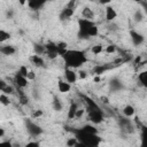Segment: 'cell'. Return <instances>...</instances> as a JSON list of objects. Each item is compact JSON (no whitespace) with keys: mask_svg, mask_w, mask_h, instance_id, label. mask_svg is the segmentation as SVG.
Instances as JSON below:
<instances>
[{"mask_svg":"<svg viewBox=\"0 0 147 147\" xmlns=\"http://www.w3.org/2000/svg\"><path fill=\"white\" fill-rule=\"evenodd\" d=\"M1 92H3V93H6V94H11V93H14V88H13V86H10V85H7L5 88H2L1 90Z\"/></svg>","mask_w":147,"mask_h":147,"instance_id":"obj_35","label":"cell"},{"mask_svg":"<svg viewBox=\"0 0 147 147\" xmlns=\"http://www.w3.org/2000/svg\"><path fill=\"white\" fill-rule=\"evenodd\" d=\"M57 90H59V92H61V93H68V92L71 90V84H70L69 82H67L65 79H64V80L60 79V80L57 82Z\"/></svg>","mask_w":147,"mask_h":147,"instance_id":"obj_16","label":"cell"},{"mask_svg":"<svg viewBox=\"0 0 147 147\" xmlns=\"http://www.w3.org/2000/svg\"><path fill=\"white\" fill-rule=\"evenodd\" d=\"M34 78H36V75H34V72L29 70V74H28V79H29V80H33Z\"/></svg>","mask_w":147,"mask_h":147,"instance_id":"obj_40","label":"cell"},{"mask_svg":"<svg viewBox=\"0 0 147 147\" xmlns=\"http://www.w3.org/2000/svg\"><path fill=\"white\" fill-rule=\"evenodd\" d=\"M113 0H99V2L101 3V5H105V6H107V5H109L110 2H111Z\"/></svg>","mask_w":147,"mask_h":147,"instance_id":"obj_41","label":"cell"},{"mask_svg":"<svg viewBox=\"0 0 147 147\" xmlns=\"http://www.w3.org/2000/svg\"><path fill=\"white\" fill-rule=\"evenodd\" d=\"M109 88L113 92H117V91L123 90L124 88V85L121 82V79H118V78H111L110 82H109Z\"/></svg>","mask_w":147,"mask_h":147,"instance_id":"obj_14","label":"cell"},{"mask_svg":"<svg viewBox=\"0 0 147 147\" xmlns=\"http://www.w3.org/2000/svg\"><path fill=\"white\" fill-rule=\"evenodd\" d=\"M133 20H134L136 22H138V23H139V22H141V21L144 20V14H142V11H141V10H139V9H138V10H136V11H134V14H133Z\"/></svg>","mask_w":147,"mask_h":147,"instance_id":"obj_32","label":"cell"},{"mask_svg":"<svg viewBox=\"0 0 147 147\" xmlns=\"http://www.w3.org/2000/svg\"><path fill=\"white\" fill-rule=\"evenodd\" d=\"M52 106H53V109H54L55 111H61V110H62V107H63L61 100H60L59 98H56V96H54L53 102H52Z\"/></svg>","mask_w":147,"mask_h":147,"instance_id":"obj_24","label":"cell"},{"mask_svg":"<svg viewBox=\"0 0 147 147\" xmlns=\"http://www.w3.org/2000/svg\"><path fill=\"white\" fill-rule=\"evenodd\" d=\"M45 55L49 60H55L59 56L57 53V44L53 41H48L45 44Z\"/></svg>","mask_w":147,"mask_h":147,"instance_id":"obj_7","label":"cell"},{"mask_svg":"<svg viewBox=\"0 0 147 147\" xmlns=\"http://www.w3.org/2000/svg\"><path fill=\"white\" fill-rule=\"evenodd\" d=\"M5 136V129H0V138H3Z\"/></svg>","mask_w":147,"mask_h":147,"instance_id":"obj_46","label":"cell"},{"mask_svg":"<svg viewBox=\"0 0 147 147\" xmlns=\"http://www.w3.org/2000/svg\"><path fill=\"white\" fill-rule=\"evenodd\" d=\"M17 72H20L21 75H23V76H25V77H28V74H29V69H28V67L26 65H24V64H22L20 68H18V70H17Z\"/></svg>","mask_w":147,"mask_h":147,"instance_id":"obj_33","label":"cell"},{"mask_svg":"<svg viewBox=\"0 0 147 147\" xmlns=\"http://www.w3.org/2000/svg\"><path fill=\"white\" fill-rule=\"evenodd\" d=\"M84 113H85V109H83V108H78L77 114H76V118H80V117L84 115Z\"/></svg>","mask_w":147,"mask_h":147,"instance_id":"obj_39","label":"cell"},{"mask_svg":"<svg viewBox=\"0 0 147 147\" xmlns=\"http://www.w3.org/2000/svg\"><path fill=\"white\" fill-rule=\"evenodd\" d=\"M74 136L78 139L80 146H86V147H98L101 144V138L98 133H91L87 131H84L82 127L75 129Z\"/></svg>","mask_w":147,"mask_h":147,"instance_id":"obj_3","label":"cell"},{"mask_svg":"<svg viewBox=\"0 0 147 147\" xmlns=\"http://www.w3.org/2000/svg\"><path fill=\"white\" fill-rule=\"evenodd\" d=\"M46 2L47 0H28V7L31 10H39L45 6Z\"/></svg>","mask_w":147,"mask_h":147,"instance_id":"obj_13","label":"cell"},{"mask_svg":"<svg viewBox=\"0 0 147 147\" xmlns=\"http://www.w3.org/2000/svg\"><path fill=\"white\" fill-rule=\"evenodd\" d=\"M42 114H44V113H42V110H41V109H38V110H36V111L32 114V118H33V119L39 118V117H41V116H42Z\"/></svg>","mask_w":147,"mask_h":147,"instance_id":"obj_36","label":"cell"},{"mask_svg":"<svg viewBox=\"0 0 147 147\" xmlns=\"http://www.w3.org/2000/svg\"><path fill=\"white\" fill-rule=\"evenodd\" d=\"M138 82L140 83L141 86L147 88V70H144L138 74Z\"/></svg>","mask_w":147,"mask_h":147,"instance_id":"obj_21","label":"cell"},{"mask_svg":"<svg viewBox=\"0 0 147 147\" xmlns=\"http://www.w3.org/2000/svg\"><path fill=\"white\" fill-rule=\"evenodd\" d=\"M87 77V71L85 70H79L78 71V78L79 79H85Z\"/></svg>","mask_w":147,"mask_h":147,"instance_id":"obj_37","label":"cell"},{"mask_svg":"<svg viewBox=\"0 0 147 147\" xmlns=\"http://www.w3.org/2000/svg\"><path fill=\"white\" fill-rule=\"evenodd\" d=\"M118 124H119V126H121V129L123 131H125L127 133L134 132V126H133L132 122L129 119V117H125V116L124 117H121L118 119Z\"/></svg>","mask_w":147,"mask_h":147,"instance_id":"obj_8","label":"cell"},{"mask_svg":"<svg viewBox=\"0 0 147 147\" xmlns=\"http://www.w3.org/2000/svg\"><path fill=\"white\" fill-rule=\"evenodd\" d=\"M17 1H18V3H20V5H22V6L28 5V0H17Z\"/></svg>","mask_w":147,"mask_h":147,"instance_id":"obj_44","label":"cell"},{"mask_svg":"<svg viewBox=\"0 0 147 147\" xmlns=\"http://www.w3.org/2000/svg\"><path fill=\"white\" fill-rule=\"evenodd\" d=\"M82 129L84 131H87V132H91V133H98V129L95 127V124H86L84 126H82Z\"/></svg>","mask_w":147,"mask_h":147,"instance_id":"obj_29","label":"cell"},{"mask_svg":"<svg viewBox=\"0 0 147 147\" xmlns=\"http://www.w3.org/2000/svg\"><path fill=\"white\" fill-rule=\"evenodd\" d=\"M30 62L34 65V67H37V68H42L44 65H45V61H44V57L41 56V55H38V54H33V55H31L30 56Z\"/></svg>","mask_w":147,"mask_h":147,"instance_id":"obj_15","label":"cell"},{"mask_svg":"<svg viewBox=\"0 0 147 147\" xmlns=\"http://www.w3.org/2000/svg\"><path fill=\"white\" fill-rule=\"evenodd\" d=\"M2 1H3V0H2Z\"/></svg>","mask_w":147,"mask_h":147,"instance_id":"obj_49","label":"cell"},{"mask_svg":"<svg viewBox=\"0 0 147 147\" xmlns=\"http://www.w3.org/2000/svg\"><path fill=\"white\" fill-rule=\"evenodd\" d=\"M91 52H92V54H94V55H99V54H101L102 52H105V48H103V46H102L101 44H96V45L92 46Z\"/></svg>","mask_w":147,"mask_h":147,"instance_id":"obj_26","label":"cell"},{"mask_svg":"<svg viewBox=\"0 0 147 147\" xmlns=\"http://www.w3.org/2000/svg\"><path fill=\"white\" fill-rule=\"evenodd\" d=\"M82 16H83V18L93 20V18H94V13L92 11V9H91V8L85 7V8L82 10Z\"/></svg>","mask_w":147,"mask_h":147,"instance_id":"obj_23","label":"cell"},{"mask_svg":"<svg viewBox=\"0 0 147 147\" xmlns=\"http://www.w3.org/2000/svg\"><path fill=\"white\" fill-rule=\"evenodd\" d=\"M88 109V119L92 122V124H100L103 122L105 119V116H103V113L102 110L99 108V106L96 107H91V108H87Z\"/></svg>","mask_w":147,"mask_h":147,"instance_id":"obj_5","label":"cell"},{"mask_svg":"<svg viewBox=\"0 0 147 147\" xmlns=\"http://www.w3.org/2000/svg\"><path fill=\"white\" fill-rule=\"evenodd\" d=\"M115 52H116V46L115 45H108L105 48V53H107V54H113Z\"/></svg>","mask_w":147,"mask_h":147,"instance_id":"obj_34","label":"cell"},{"mask_svg":"<svg viewBox=\"0 0 147 147\" xmlns=\"http://www.w3.org/2000/svg\"><path fill=\"white\" fill-rule=\"evenodd\" d=\"M144 1H146V0H144Z\"/></svg>","mask_w":147,"mask_h":147,"instance_id":"obj_48","label":"cell"},{"mask_svg":"<svg viewBox=\"0 0 147 147\" xmlns=\"http://www.w3.org/2000/svg\"><path fill=\"white\" fill-rule=\"evenodd\" d=\"M25 127H26L28 133H29L31 137H33V138H37V137H39V136L42 133L41 126L38 125L37 123H34V122L31 121V119H26V121H25Z\"/></svg>","mask_w":147,"mask_h":147,"instance_id":"obj_6","label":"cell"},{"mask_svg":"<svg viewBox=\"0 0 147 147\" xmlns=\"http://www.w3.org/2000/svg\"><path fill=\"white\" fill-rule=\"evenodd\" d=\"M76 7H77V0H69V2L60 11V15H59L60 21H68V20H70L74 16V14H75Z\"/></svg>","mask_w":147,"mask_h":147,"instance_id":"obj_4","label":"cell"},{"mask_svg":"<svg viewBox=\"0 0 147 147\" xmlns=\"http://www.w3.org/2000/svg\"><path fill=\"white\" fill-rule=\"evenodd\" d=\"M65 68L70 69H79L87 62V55L84 51L80 49H68V52L62 56Z\"/></svg>","mask_w":147,"mask_h":147,"instance_id":"obj_1","label":"cell"},{"mask_svg":"<svg viewBox=\"0 0 147 147\" xmlns=\"http://www.w3.org/2000/svg\"><path fill=\"white\" fill-rule=\"evenodd\" d=\"M64 79L67 82H69L70 84H75L78 79V72H76L75 69L65 68L64 69Z\"/></svg>","mask_w":147,"mask_h":147,"instance_id":"obj_11","label":"cell"},{"mask_svg":"<svg viewBox=\"0 0 147 147\" xmlns=\"http://www.w3.org/2000/svg\"><path fill=\"white\" fill-rule=\"evenodd\" d=\"M13 80H14V84L16 85L17 88H25V87H28V85H29V79H28V77L21 75L20 72H16V74H15Z\"/></svg>","mask_w":147,"mask_h":147,"instance_id":"obj_9","label":"cell"},{"mask_svg":"<svg viewBox=\"0 0 147 147\" xmlns=\"http://www.w3.org/2000/svg\"><path fill=\"white\" fill-rule=\"evenodd\" d=\"M40 144L38 141H31V142H28L26 146H39Z\"/></svg>","mask_w":147,"mask_h":147,"instance_id":"obj_43","label":"cell"},{"mask_svg":"<svg viewBox=\"0 0 147 147\" xmlns=\"http://www.w3.org/2000/svg\"><path fill=\"white\" fill-rule=\"evenodd\" d=\"M67 146H69V147H77V146H80V144H79V141H78V139L74 136V138H69L68 140H67Z\"/></svg>","mask_w":147,"mask_h":147,"instance_id":"obj_30","label":"cell"},{"mask_svg":"<svg viewBox=\"0 0 147 147\" xmlns=\"http://www.w3.org/2000/svg\"><path fill=\"white\" fill-rule=\"evenodd\" d=\"M140 139H141V146H146L147 147V126L142 125L140 129Z\"/></svg>","mask_w":147,"mask_h":147,"instance_id":"obj_22","label":"cell"},{"mask_svg":"<svg viewBox=\"0 0 147 147\" xmlns=\"http://www.w3.org/2000/svg\"><path fill=\"white\" fill-rule=\"evenodd\" d=\"M105 17L108 22H113L116 17H117V11L116 9L113 7V6H109L107 5L106 6V9H105Z\"/></svg>","mask_w":147,"mask_h":147,"instance_id":"obj_12","label":"cell"},{"mask_svg":"<svg viewBox=\"0 0 147 147\" xmlns=\"http://www.w3.org/2000/svg\"><path fill=\"white\" fill-rule=\"evenodd\" d=\"M0 102H1V105H3V106H8L9 103H10V100H9V96H8V94H6V93H1L0 94Z\"/></svg>","mask_w":147,"mask_h":147,"instance_id":"obj_31","label":"cell"},{"mask_svg":"<svg viewBox=\"0 0 147 147\" xmlns=\"http://www.w3.org/2000/svg\"><path fill=\"white\" fill-rule=\"evenodd\" d=\"M78 108H79V107H78V105H77L76 102H71V103H70V106H69V108H68V114H67V116H68L69 119L76 118V114H77Z\"/></svg>","mask_w":147,"mask_h":147,"instance_id":"obj_18","label":"cell"},{"mask_svg":"<svg viewBox=\"0 0 147 147\" xmlns=\"http://www.w3.org/2000/svg\"><path fill=\"white\" fill-rule=\"evenodd\" d=\"M7 85H8V84H6V82H5L3 79H1V80H0V90L5 88V87H6Z\"/></svg>","mask_w":147,"mask_h":147,"instance_id":"obj_42","label":"cell"},{"mask_svg":"<svg viewBox=\"0 0 147 147\" xmlns=\"http://www.w3.org/2000/svg\"><path fill=\"white\" fill-rule=\"evenodd\" d=\"M107 70V67H105V65H95L94 68H93V75H96V76H101L105 71Z\"/></svg>","mask_w":147,"mask_h":147,"instance_id":"obj_27","label":"cell"},{"mask_svg":"<svg viewBox=\"0 0 147 147\" xmlns=\"http://www.w3.org/2000/svg\"><path fill=\"white\" fill-rule=\"evenodd\" d=\"M20 101H21L22 105H26V103H28V98L25 96L24 93H21V94H20Z\"/></svg>","mask_w":147,"mask_h":147,"instance_id":"obj_38","label":"cell"},{"mask_svg":"<svg viewBox=\"0 0 147 147\" xmlns=\"http://www.w3.org/2000/svg\"><path fill=\"white\" fill-rule=\"evenodd\" d=\"M77 25H78V38L80 39H90L99 34V28L93 22V20H87L83 17L78 18Z\"/></svg>","mask_w":147,"mask_h":147,"instance_id":"obj_2","label":"cell"},{"mask_svg":"<svg viewBox=\"0 0 147 147\" xmlns=\"http://www.w3.org/2000/svg\"><path fill=\"white\" fill-rule=\"evenodd\" d=\"M10 33L8 32V31H6V30H3V29H1L0 30V42L1 44H3V42H6L7 40H9L10 39Z\"/></svg>","mask_w":147,"mask_h":147,"instance_id":"obj_25","label":"cell"},{"mask_svg":"<svg viewBox=\"0 0 147 147\" xmlns=\"http://www.w3.org/2000/svg\"><path fill=\"white\" fill-rule=\"evenodd\" d=\"M146 47H147V44H146Z\"/></svg>","mask_w":147,"mask_h":147,"instance_id":"obj_47","label":"cell"},{"mask_svg":"<svg viewBox=\"0 0 147 147\" xmlns=\"http://www.w3.org/2000/svg\"><path fill=\"white\" fill-rule=\"evenodd\" d=\"M33 49H34V53L38 54V55H42V54H45V45L36 44V45L33 46Z\"/></svg>","mask_w":147,"mask_h":147,"instance_id":"obj_28","label":"cell"},{"mask_svg":"<svg viewBox=\"0 0 147 147\" xmlns=\"http://www.w3.org/2000/svg\"><path fill=\"white\" fill-rule=\"evenodd\" d=\"M123 115L125 116V117H132V116H134V114H136V109H134V107L133 106H131V105H126V106H124V108H123Z\"/></svg>","mask_w":147,"mask_h":147,"instance_id":"obj_19","label":"cell"},{"mask_svg":"<svg viewBox=\"0 0 147 147\" xmlns=\"http://www.w3.org/2000/svg\"><path fill=\"white\" fill-rule=\"evenodd\" d=\"M129 33H130L131 41H132V44H133L134 46H140L141 44H144L145 37H144L140 32H138V31H136V30H130Z\"/></svg>","mask_w":147,"mask_h":147,"instance_id":"obj_10","label":"cell"},{"mask_svg":"<svg viewBox=\"0 0 147 147\" xmlns=\"http://www.w3.org/2000/svg\"><path fill=\"white\" fill-rule=\"evenodd\" d=\"M0 52L6 56H10L16 53V48L13 45H2L0 47Z\"/></svg>","mask_w":147,"mask_h":147,"instance_id":"obj_17","label":"cell"},{"mask_svg":"<svg viewBox=\"0 0 147 147\" xmlns=\"http://www.w3.org/2000/svg\"><path fill=\"white\" fill-rule=\"evenodd\" d=\"M142 7H144V10H145V13H146V15H147V2H146V1L142 2Z\"/></svg>","mask_w":147,"mask_h":147,"instance_id":"obj_45","label":"cell"},{"mask_svg":"<svg viewBox=\"0 0 147 147\" xmlns=\"http://www.w3.org/2000/svg\"><path fill=\"white\" fill-rule=\"evenodd\" d=\"M57 44V53H59V56H63L67 52H68V44L65 41H60V42H56Z\"/></svg>","mask_w":147,"mask_h":147,"instance_id":"obj_20","label":"cell"}]
</instances>
